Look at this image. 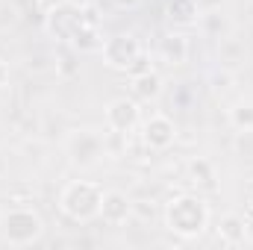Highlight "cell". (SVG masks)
<instances>
[{
  "label": "cell",
  "instance_id": "cell-4",
  "mask_svg": "<svg viewBox=\"0 0 253 250\" xmlns=\"http://www.w3.org/2000/svg\"><path fill=\"white\" fill-rule=\"evenodd\" d=\"M83 21V9L74 3V0H59L56 6H50V12L44 15V30L50 39L56 42H71L74 30L80 27Z\"/></svg>",
  "mask_w": 253,
  "mask_h": 250
},
{
  "label": "cell",
  "instance_id": "cell-16",
  "mask_svg": "<svg viewBox=\"0 0 253 250\" xmlns=\"http://www.w3.org/2000/svg\"><path fill=\"white\" fill-rule=\"evenodd\" d=\"M230 124L233 129H253V100H239L230 109Z\"/></svg>",
  "mask_w": 253,
  "mask_h": 250
},
{
  "label": "cell",
  "instance_id": "cell-21",
  "mask_svg": "<svg viewBox=\"0 0 253 250\" xmlns=\"http://www.w3.org/2000/svg\"><path fill=\"white\" fill-rule=\"evenodd\" d=\"M230 85H233V74H230V71H221V74H215V77H212V88H215L218 94L230 91Z\"/></svg>",
  "mask_w": 253,
  "mask_h": 250
},
{
  "label": "cell",
  "instance_id": "cell-3",
  "mask_svg": "<svg viewBox=\"0 0 253 250\" xmlns=\"http://www.w3.org/2000/svg\"><path fill=\"white\" fill-rule=\"evenodd\" d=\"M0 233L12 248H30L33 242H39L44 236V221L36 209L30 206H15L9 212H3L0 218Z\"/></svg>",
  "mask_w": 253,
  "mask_h": 250
},
{
  "label": "cell",
  "instance_id": "cell-14",
  "mask_svg": "<svg viewBox=\"0 0 253 250\" xmlns=\"http://www.w3.org/2000/svg\"><path fill=\"white\" fill-rule=\"evenodd\" d=\"M189 180L197 188H215V180H218L215 165L209 159H203V156H194L189 162Z\"/></svg>",
  "mask_w": 253,
  "mask_h": 250
},
{
  "label": "cell",
  "instance_id": "cell-11",
  "mask_svg": "<svg viewBox=\"0 0 253 250\" xmlns=\"http://www.w3.org/2000/svg\"><path fill=\"white\" fill-rule=\"evenodd\" d=\"M159 56L168 65H183L189 59V39L183 33H168L159 39Z\"/></svg>",
  "mask_w": 253,
  "mask_h": 250
},
{
  "label": "cell",
  "instance_id": "cell-6",
  "mask_svg": "<svg viewBox=\"0 0 253 250\" xmlns=\"http://www.w3.org/2000/svg\"><path fill=\"white\" fill-rule=\"evenodd\" d=\"M103 153H106V144H103V138H100L97 132H91V129H80V132H74V135L68 138V156H71V162L80 165V168L97 165V162L103 159Z\"/></svg>",
  "mask_w": 253,
  "mask_h": 250
},
{
  "label": "cell",
  "instance_id": "cell-1",
  "mask_svg": "<svg viewBox=\"0 0 253 250\" xmlns=\"http://www.w3.org/2000/svg\"><path fill=\"white\" fill-rule=\"evenodd\" d=\"M165 227L180 239H197L209 227V206L197 194H174L165 203Z\"/></svg>",
  "mask_w": 253,
  "mask_h": 250
},
{
  "label": "cell",
  "instance_id": "cell-5",
  "mask_svg": "<svg viewBox=\"0 0 253 250\" xmlns=\"http://www.w3.org/2000/svg\"><path fill=\"white\" fill-rule=\"evenodd\" d=\"M103 118H106L109 132H115V135L126 138L129 132H135L138 124H141V106H138V100L115 97V100H109V106H106Z\"/></svg>",
  "mask_w": 253,
  "mask_h": 250
},
{
  "label": "cell",
  "instance_id": "cell-10",
  "mask_svg": "<svg viewBox=\"0 0 253 250\" xmlns=\"http://www.w3.org/2000/svg\"><path fill=\"white\" fill-rule=\"evenodd\" d=\"M215 233H218L221 245H227V248H239V245L248 242V221H245L242 215H224L221 224L215 227Z\"/></svg>",
  "mask_w": 253,
  "mask_h": 250
},
{
  "label": "cell",
  "instance_id": "cell-15",
  "mask_svg": "<svg viewBox=\"0 0 253 250\" xmlns=\"http://www.w3.org/2000/svg\"><path fill=\"white\" fill-rule=\"evenodd\" d=\"M168 18L174 24H194L200 18V0H168Z\"/></svg>",
  "mask_w": 253,
  "mask_h": 250
},
{
  "label": "cell",
  "instance_id": "cell-9",
  "mask_svg": "<svg viewBox=\"0 0 253 250\" xmlns=\"http://www.w3.org/2000/svg\"><path fill=\"white\" fill-rule=\"evenodd\" d=\"M103 224L109 227H121L132 218V200L126 197L124 191L118 188H106L103 191V200H100V215H97Z\"/></svg>",
  "mask_w": 253,
  "mask_h": 250
},
{
  "label": "cell",
  "instance_id": "cell-7",
  "mask_svg": "<svg viewBox=\"0 0 253 250\" xmlns=\"http://www.w3.org/2000/svg\"><path fill=\"white\" fill-rule=\"evenodd\" d=\"M100 53H103V62L109 65V68L126 71V68L132 65V59L141 53V42H138L132 33H118V36H112V39L103 42Z\"/></svg>",
  "mask_w": 253,
  "mask_h": 250
},
{
  "label": "cell",
  "instance_id": "cell-25",
  "mask_svg": "<svg viewBox=\"0 0 253 250\" xmlns=\"http://www.w3.org/2000/svg\"><path fill=\"white\" fill-rule=\"evenodd\" d=\"M0 218H3V212H0Z\"/></svg>",
  "mask_w": 253,
  "mask_h": 250
},
{
  "label": "cell",
  "instance_id": "cell-22",
  "mask_svg": "<svg viewBox=\"0 0 253 250\" xmlns=\"http://www.w3.org/2000/svg\"><path fill=\"white\" fill-rule=\"evenodd\" d=\"M9 77H12V74H9V65L0 59V88H6V85H9Z\"/></svg>",
  "mask_w": 253,
  "mask_h": 250
},
{
  "label": "cell",
  "instance_id": "cell-19",
  "mask_svg": "<svg viewBox=\"0 0 253 250\" xmlns=\"http://www.w3.org/2000/svg\"><path fill=\"white\" fill-rule=\"evenodd\" d=\"M147 71H153V65H150V59H147V56H144V50H141V53L132 59V65L126 68L124 74L132 80V77H141V74H147Z\"/></svg>",
  "mask_w": 253,
  "mask_h": 250
},
{
  "label": "cell",
  "instance_id": "cell-13",
  "mask_svg": "<svg viewBox=\"0 0 253 250\" xmlns=\"http://www.w3.org/2000/svg\"><path fill=\"white\" fill-rule=\"evenodd\" d=\"M132 94H135V100H141V103L159 100V94H162V77H159L156 71H147V74H141V77H132Z\"/></svg>",
  "mask_w": 253,
  "mask_h": 250
},
{
  "label": "cell",
  "instance_id": "cell-2",
  "mask_svg": "<svg viewBox=\"0 0 253 250\" xmlns=\"http://www.w3.org/2000/svg\"><path fill=\"white\" fill-rule=\"evenodd\" d=\"M100 200H103V188L91 180H74L62 188L59 194V212L65 218L77 221V224H88L100 215Z\"/></svg>",
  "mask_w": 253,
  "mask_h": 250
},
{
  "label": "cell",
  "instance_id": "cell-24",
  "mask_svg": "<svg viewBox=\"0 0 253 250\" xmlns=\"http://www.w3.org/2000/svg\"><path fill=\"white\" fill-rule=\"evenodd\" d=\"M251 209H253V197H251Z\"/></svg>",
  "mask_w": 253,
  "mask_h": 250
},
{
  "label": "cell",
  "instance_id": "cell-23",
  "mask_svg": "<svg viewBox=\"0 0 253 250\" xmlns=\"http://www.w3.org/2000/svg\"><path fill=\"white\" fill-rule=\"evenodd\" d=\"M138 3H141V0H115V6H118V9H135Z\"/></svg>",
  "mask_w": 253,
  "mask_h": 250
},
{
  "label": "cell",
  "instance_id": "cell-12",
  "mask_svg": "<svg viewBox=\"0 0 253 250\" xmlns=\"http://www.w3.org/2000/svg\"><path fill=\"white\" fill-rule=\"evenodd\" d=\"M68 44H71L77 53H97V50L103 47V36H100L97 24H85V21H80V27L74 30V36H71Z\"/></svg>",
  "mask_w": 253,
  "mask_h": 250
},
{
  "label": "cell",
  "instance_id": "cell-18",
  "mask_svg": "<svg viewBox=\"0 0 253 250\" xmlns=\"http://www.w3.org/2000/svg\"><path fill=\"white\" fill-rule=\"evenodd\" d=\"M56 74L65 77V80L77 77V74H80V62H77V56H74V53H62V56L56 59Z\"/></svg>",
  "mask_w": 253,
  "mask_h": 250
},
{
  "label": "cell",
  "instance_id": "cell-8",
  "mask_svg": "<svg viewBox=\"0 0 253 250\" xmlns=\"http://www.w3.org/2000/svg\"><path fill=\"white\" fill-rule=\"evenodd\" d=\"M141 141L150 150H168L177 141V124L168 115H150L141 124Z\"/></svg>",
  "mask_w": 253,
  "mask_h": 250
},
{
  "label": "cell",
  "instance_id": "cell-20",
  "mask_svg": "<svg viewBox=\"0 0 253 250\" xmlns=\"http://www.w3.org/2000/svg\"><path fill=\"white\" fill-rule=\"evenodd\" d=\"M132 215H138L141 221H153V215H156L153 200H135V203H132Z\"/></svg>",
  "mask_w": 253,
  "mask_h": 250
},
{
  "label": "cell",
  "instance_id": "cell-17",
  "mask_svg": "<svg viewBox=\"0 0 253 250\" xmlns=\"http://www.w3.org/2000/svg\"><path fill=\"white\" fill-rule=\"evenodd\" d=\"M233 147H236V153L242 159H253V129H236Z\"/></svg>",
  "mask_w": 253,
  "mask_h": 250
}]
</instances>
